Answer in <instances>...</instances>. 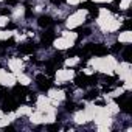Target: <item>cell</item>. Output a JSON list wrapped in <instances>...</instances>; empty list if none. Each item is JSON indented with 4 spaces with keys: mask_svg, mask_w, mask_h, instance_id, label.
Masks as SVG:
<instances>
[{
    "mask_svg": "<svg viewBox=\"0 0 132 132\" xmlns=\"http://www.w3.org/2000/svg\"><path fill=\"white\" fill-rule=\"evenodd\" d=\"M17 101H14V96L13 95H10V96H6L5 98V103L2 104V112H5V113H8V112H14L16 109H17Z\"/></svg>",
    "mask_w": 132,
    "mask_h": 132,
    "instance_id": "cell-1",
    "label": "cell"
},
{
    "mask_svg": "<svg viewBox=\"0 0 132 132\" xmlns=\"http://www.w3.org/2000/svg\"><path fill=\"white\" fill-rule=\"evenodd\" d=\"M54 37H56V34H54V31L53 30H48L47 33H44L42 34V47H45V48H48L50 45H51V42L54 40Z\"/></svg>",
    "mask_w": 132,
    "mask_h": 132,
    "instance_id": "cell-2",
    "label": "cell"
},
{
    "mask_svg": "<svg viewBox=\"0 0 132 132\" xmlns=\"http://www.w3.org/2000/svg\"><path fill=\"white\" fill-rule=\"evenodd\" d=\"M92 53L96 54V56H104L109 53V50L104 47V45H100V44H93V48H92Z\"/></svg>",
    "mask_w": 132,
    "mask_h": 132,
    "instance_id": "cell-3",
    "label": "cell"
},
{
    "mask_svg": "<svg viewBox=\"0 0 132 132\" xmlns=\"http://www.w3.org/2000/svg\"><path fill=\"white\" fill-rule=\"evenodd\" d=\"M120 107H121V110H123L124 113H132V103H130V98L127 96V98L120 104Z\"/></svg>",
    "mask_w": 132,
    "mask_h": 132,
    "instance_id": "cell-4",
    "label": "cell"
},
{
    "mask_svg": "<svg viewBox=\"0 0 132 132\" xmlns=\"http://www.w3.org/2000/svg\"><path fill=\"white\" fill-rule=\"evenodd\" d=\"M53 22H51V17L50 16H40L39 17V20H37V25L40 27V28H45V27H50Z\"/></svg>",
    "mask_w": 132,
    "mask_h": 132,
    "instance_id": "cell-5",
    "label": "cell"
},
{
    "mask_svg": "<svg viewBox=\"0 0 132 132\" xmlns=\"http://www.w3.org/2000/svg\"><path fill=\"white\" fill-rule=\"evenodd\" d=\"M75 84H76L78 87H87V84H89L87 76H86V75H78V76L75 78Z\"/></svg>",
    "mask_w": 132,
    "mask_h": 132,
    "instance_id": "cell-6",
    "label": "cell"
},
{
    "mask_svg": "<svg viewBox=\"0 0 132 132\" xmlns=\"http://www.w3.org/2000/svg\"><path fill=\"white\" fill-rule=\"evenodd\" d=\"M124 48V53H123V57H124V61L127 62V64H130L132 62V47L130 45H126V47H123Z\"/></svg>",
    "mask_w": 132,
    "mask_h": 132,
    "instance_id": "cell-7",
    "label": "cell"
},
{
    "mask_svg": "<svg viewBox=\"0 0 132 132\" xmlns=\"http://www.w3.org/2000/svg\"><path fill=\"white\" fill-rule=\"evenodd\" d=\"M19 51L23 53V54H31V53L34 51V47H33L31 44H25V45H20V47H19Z\"/></svg>",
    "mask_w": 132,
    "mask_h": 132,
    "instance_id": "cell-8",
    "label": "cell"
},
{
    "mask_svg": "<svg viewBox=\"0 0 132 132\" xmlns=\"http://www.w3.org/2000/svg\"><path fill=\"white\" fill-rule=\"evenodd\" d=\"M51 61H53V64L56 65V67H59V65L64 62V56H62L61 53H56V54L53 56V59H51Z\"/></svg>",
    "mask_w": 132,
    "mask_h": 132,
    "instance_id": "cell-9",
    "label": "cell"
},
{
    "mask_svg": "<svg viewBox=\"0 0 132 132\" xmlns=\"http://www.w3.org/2000/svg\"><path fill=\"white\" fill-rule=\"evenodd\" d=\"M37 86H39V89H40L42 92H47L48 89L53 87V82H51V81H45V82H39Z\"/></svg>",
    "mask_w": 132,
    "mask_h": 132,
    "instance_id": "cell-10",
    "label": "cell"
},
{
    "mask_svg": "<svg viewBox=\"0 0 132 132\" xmlns=\"http://www.w3.org/2000/svg\"><path fill=\"white\" fill-rule=\"evenodd\" d=\"M89 10H90V16H89V19H87V20L90 22L92 19H96V17H98V8L93 5V6H90Z\"/></svg>",
    "mask_w": 132,
    "mask_h": 132,
    "instance_id": "cell-11",
    "label": "cell"
},
{
    "mask_svg": "<svg viewBox=\"0 0 132 132\" xmlns=\"http://www.w3.org/2000/svg\"><path fill=\"white\" fill-rule=\"evenodd\" d=\"M75 31H76L79 36H89V34L92 33L89 28H82V27H78V28H75Z\"/></svg>",
    "mask_w": 132,
    "mask_h": 132,
    "instance_id": "cell-12",
    "label": "cell"
},
{
    "mask_svg": "<svg viewBox=\"0 0 132 132\" xmlns=\"http://www.w3.org/2000/svg\"><path fill=\"white\" fill-rule=\"evenodd\" d=\"M14 45V39L10 37L8 40H0V48H6V47H13Z\"/></svg>",
    "mask_w": 132,
    "mask_h": 132,
    "instance_id": "cell-13",
    "label": "cell"
},
{
    "mask_svg": "<svg viewBox=\"0 0 132 132\" xmlns=\"http://www.w3.org/2000/svg\"><path fill=\"white\" fill-rule=\"evenodd\" d=\"M130 28H132V20H130V19L127 17V19L124 20V25H123V28H121L120 31H129Z\"/></svg>",
    "mask_w": 132,
    "mask_h": 132,
    "instance_id": "cell-14",
    "label": "cell"
},
{
    "mask_svg": "<svg viewBox=\"0 0 132 132\" xmlns=\"http://www.w3.org/2000/svg\"><path fill=\"white\" fill-rule=\"evenodd\" d=\"M127 96H129V92H126V93H123L121 96H117V98H113V101H115L117 104H121V103H123V101H124V100H126Z\"/></svg>",
    "mask_w": 132,
    "mask_h": 132,
    "instance_id": "cell-15",
    "label": "cell"
},
{
    "mask_svg": "<svg viewBox=\"0 0 132 132\" xmlns=\"http://www.w3.org/2000/svg\"><path fill=\"white\" fill-rule=\"evenodd\" d=\"M123 47H124V44H121V42H117V44H113V47H112V51H113V53H118V51H121V50H123Z\"/></svg>",
    "mask_w": 132,
    "mask_h": 132,
    "instance_id": "cell-16",
    "label": "cell"
},
{
    "mask_svg": "<svg viewBox=\"0 0 132 132\" xmlns=\"http://www.w3.org/2000/svg\"><path fill=\"white\" fill-rule=\"evenodd\" d=\"M98 78H100V75H92V76H87V81H89V84L95 86L98 82Z\"/></svg>",
    "mask_w": 132,
    "mask_h": 132,
    "instance_id": "cell-17",
    "label": "cell"
},
{
    "mask_svg": "<svg viewBox=\"0 0 132 132\" xmlns=\"http://www.w3.org/2000/svg\"><path fill=\"white\" fill-rule=\"evenodd\" d=\"M75 109H76L75 103H72V101H67V103H65V110H67V112H73Z\"/></svg>",
    "mask_w": 132,
    "mask_h": 132,
    "instance_id": "cell-18",
    "label": "cell"
},
{
    "mask_svg": "<svg viewBox=\"0 0 132 132\" xmlns=\"http://www.w3.org/2000/svg\"><path fill=\"white\" fill-rule=\"evenodd\" d=\"M98 96V90H90L87 95H86V100H95Z\"/></svg>",
    "mask_w": 132,
    "mask_h": 132,
    "instance_id": "cell-19",
    "label": "cell"
},
{
    "mask_svg": "<svg viewBox=\"0 0 132 132\" xmlns=\"http://www.w3.org/2000/svg\"><path fill=\"white\" fill-rule=\"evenodd\" d=\"M6 96H8V89L0 86V100H5Z\"/></svg>",
    "mask_w": 132,
    "mask_h": 132,
    "instance_id": "cell-20",
    "label": "cell"
},
{
    "mask_svg": "<svg viewBox=\"0 0 132 132\" xmlns=\"http://www.w3.org/2000/svg\"><path fill=\"white\" fill-rule=\"evenodd\" d=\"M90 6H93V3L90 2V0H87V2H82V3H79V5H78V8H79V10H82V8H90Z\"/></svg>",
    "mask_w": 132,
    "mask_h": 132,
    "instance_id": "cell-21",
    "label": "cell"
},
{
    "mask_svg": "<svg viewBox=\"0 0 132 132\" xmlns=\"http://www.w3.org/2000/svg\"><path fill=\"white\" fill-rule=\"evenodd\" d=\"M67 53H69V56H70V57H73V56H76V54L79 53V48H78V47H73V48H72V50H69Z\"/></svg>",
    "mask_w": 132,
    "mask_h": 132,
    "instance_id": "cell-22",
    "label": "cell"
},
{
    "mask_svg": "<svg viewBox=\"0 0 132 132\" xmlns=\"http://www.w3.org/2000/svg\"><path fill=\"white\" fill-rule=\"evenodd\" d=\"M36 81H37V84H39V82H45V81H47V76H45V75H37V76H36Z\"/></svg>",
    "mask_w": 132,
    "mask_h": 132,
    "instance_id": "cell-23",
    "label": "cell"
},
{
    "mask_svg": "<svg viewBox=\"0 0 132 132\" xmlns=\"http://www.w3.org/2000/svg\"><path fill=\"white\" fill-rule=\"evenodd\" d=\"M25 16H27V17H31V16H33V13H31V6H30V5H27V10H25Z\"/></svg>",
    "mask_w": 132,
    "mask_h": 132,
    "instance_id": "cell-24",
    "label": "cell"
},
{
    "mask_svg": "<svg viewBox=\"0 0 132 132\" xmlns=\"http://www.w3.org/2000/svg\"><path fill=\"white\" fill-rule=\"evenodd\" d=\"M59 127H61V126H59V124H57V123H56V124H50V126H48V127H47V129H48V130H57V129H59Z\"/></svg>",
    "mask_w": 132,
    "mask_h": 132,
    "instance_id": "cell-25",
    "label": "cell"
},
{
    "mask_svg": "<svg viewBox=\"0 0 132 132\" xmlns=\"http://www.w3.org/2000/svg\"><path fill=\"white\" fill-rule=\"evenodd\" d=\"M115 79H117L115 76H106V82H107V84H110V82H113Z\"/></svg>",
    "mask_w": 132,
    "mask_h": 132,
    "instance_id": "cell-26",
    "label": "cell"
},
{
    "mask_svg": "<svg viewBox=\"0 0 132 132\" xmlns=\"http://www.w3.org/2000/svg\"><path fill=\"white\" fill-rule=\"evenodd\" d=\"M0 14H3V16H10V14H11V11H10V10H0Z\"/></svg>",
    "mask_w": 132,
    "mask_h": 132,
    "instance_id": "cell-27",
    "label": "cell"
},
{
    "mask_svg": "<svg viewBox=\"0 0 132 132\" xmlns=\"http://www.w3.org/2000/svg\"><path fill=\"white\" fill-rule=\"evenodd\" d=\"M62 2H65V0H51V3H53V5H57V6H59Z\"/></svg>",
    "mask_w": 132,
    "mask_h": 132,
    "instance_id": "cell-28",
    "label": "cell"
},
{
    "mask_svg": "<svg viewBox=\"0 0 132 132\" xmlns=\"http://www.w3.org/2000/svg\"><path fill=\"white\" fill-rule=\"evenodd\" d=\"M14 28H16V25H14V23H8V25L5 27V30H14Z\"/></svg>",
    "mask_w": 132,
    "mask_h": 132,
    "instance_id": "cell-29",
    "label": "cell"
},
{
    "mask_svg": "<svg viewBox=\"0 0 132 132\" xmlns=\"http://www.w3.org/2000/svg\"><path fill=\"white\" fill-rule=\"evenodd\" d=\"M3 130H5V132H8V130H14V127H13V126H6V127H3Z\"/></svg>",
    "mask_w": 132,
    "mask_h": 132,
    "instance_id": "cell-30",
    "label": "cell"
},
{
    "mask_svg": "<svg viewBox=\"0 0 132 132\" xmlns=\"http://www.w3.org/2000/svg\"><path fill=\"white\" fill-rule=\"evenodd\" d=\"M96 106H104V101H103V100H98V101H96Z\"/></svg>",
    "mask_w": 132,
    "mask_h": 132,
    "instance_id": "cell-31",
    "label": "cell"
},
{
    "mask_svg": "<svg viewBox=\"0 0 132 132\" xmlns=\"http://www.w3.org/2000/svg\"><path fill=\"white\" fill-rule=\"evenodd\" d=\"M120 2H121V0H115V3H117V5H118V3H120Z\"/></svg>",
    "mask_w": 132,
    "mask_h": 132,
    "instance_id": "cell-32",
    "label": "cell"
}]
</instances>
